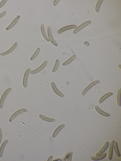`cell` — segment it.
I'll return each mask as SVG.
<instances>
[{
    "mask_svg": "<svg viewBox=\"0 0 121 161\" xmlns=\"http://www.w3.org/2000/svg\"><path fill=\"white\" fill-rule=\"evenodd\" d=\"M21 16L18 15L12 21L11 23L6 28V30H9L12 28L16 23L18 20L20 19Z\"/></svg>",
    "mask_w": 121,
    "mask_h": 161,
    "instance_id": "cell-11",
    "label": "cell"
},
{
    "mask_svg": "<svg viewBox=\"0 0 121 161\" xmlns=\"http://www.w3.org/2000/svg\"><path fill=\"white\" fill-rule=\"evenodd\" d=\"M12 89L9 88L7 89L3 94L0 101V108L2 109L3 108L4 100L8 93L11 91Z\"/></svg>",
    "mask_w": 121,
    "mask_h": 161,
    "instance_id": "cell-1",
    "label": "cell"
},
{
    "mask_svg": "<svg viewBox=\"0 0 121 161\" xmlns=\"http://www.w3.org/2000/svg\"><path fill=\"white\" fill-rule=\"evenodd\" d=\"M115 141L113 140L111 142L109 146L108 154V159L109 160H111L112 158L113 144Z\"/></svg>",
    "mask_w": 121,
    "mask_h": 161,
    "instance_id": "cell-10",
    "label": "cell"
},
{
    "mask_svg": "<svg viewBox=\"0 0 121 161\" xmlns=\"http://www.w3.org/2000/svg\"><path fill=\"white\" fill-rule=\"evenodd\" d=\"M113 94L112 93L110 92L102 96L100 99L99 103L101 104L106 99L111 96Z\"/></svg>",
    "mask_w": 121,
    "mask_h": 161,
    "instance_id": "cell-17",
    "label": "cell"
},
{
    "mask_svg": "<svg viewBox=\"0 0 121 161\" xmlns=\"http://www.w3.org/2000/svg\"><path fill=\"white\" fill-rule=\"evenodd\" d=\"M77 26L75 25H71L64 27L58 30L57 32L58 34H59L69 29L76 28Z\"/></svg>",
    "mask_w": 121,
    "mask_h": 161,
    "instance_id": "cell-8",
    "label": "cell"
},
{
    "mask_svg": "<svg viewBox=\"0 0 121 161\" xmlns=\"http://www.w3.org/2000/svg\"><path fill=\"white\" fill-rule=\"evenodd\" d=\"M6 13V11H5L0 14V18L3 17L5 15Z\"/></svg>",
    "mask_w": 121,
    "mask_h": 161,
    "instance_id": "cell-29",
    "label": "cell"
},
{
    "mask_svg": "<svg viewBox=\"0 0 121 161\" xmlns=\"http://www.w3.org/2000/svg\"><path fill=\"white\" fill-rule=\"evenodd\" d=\"M2 138V132L1 128H0V144L1 142Z\"/></svg>",
    "mask_w": 121,
    "mask_h": 161,
    "instance_id": "cell-30",
    "label": "cell"
},
{
    "mask_svg": "<svg viewBox=\"0 0 121 161\" xmlns=\"http://www.w3.org/2000/svg\"><path fill=\"white\" fill-rule=\"evenodd\" d=\"M59 0H54V2L53 3V6H56V4H57V3L59 1Z\"/></svg>",
    "mask_w": 121,
    "mask_h": 161,
    "instance_id": "cell-31",
    "label": "cell"
},
{
    "mask_svg": "<svg viewBox=\"0 0 121 161\" xmlns=\"http://www.w3.org/2000/svg\"><path fill=\"white\" fill-rule=\"evenodd\" d=\"M76 56V55L75 54L73 55L69 59L63 63L62 65L63 66H65L68 64L75 59Z\"/></svg>",
    "mask_w": 121,
    "mask_h": 161,
    "instance_id": "cell-20",
    "label": "cell"
},
{
    "mask_svg": "<svg viewBox=\"0 0 121 161\" xmlns=\"http://www.w3.org/2000/svg\"><path fill=\"white\" fill-rule=\"evenodd\" d=\"M47 63V61H45L37 69L30 72V73L32 74H35L39 72L43 68L46 66Z\"/></svg>",
    "mask_w": 121,
    "mask_h": 161,
    "instance_id": "cell-4",
    "label": "cell"
},
{
    "mask_svg": "<svg viewBox=\"0 0 121 161\" xmlns=\"http://www.w3.org/2000/svg\"><path fill=\"white\" fill-rule=\"evenodd\" d=\"M40 50V49L39 47H38L35 53L30 58V60H33L36 58L39 53Z\"/></svg>",
    "mask_w": 121,
    "mask_h": 161,
    "instance_id": "cell-24",
    "label": "cell"
},
{
    "mask_svg": "<svg viewBox=\"0 0 121 161\" xmlns=\"http://www.w3.org/2000/svg\"><path fill=\"white\" fill-rule=\"evenodd\" d=\"M91 23V21H86L82 24L81 25L76 28L73 31V33L76 34L78 32L82 29L85 27L89 24Z\"/></svg>",
    "mask_w": 121,
    "mask_h": 161,
    "instance_id": "cell-5",
    "label": "cell"
},
{
    "mask_svg": "<svg viewBox=\"0 0 121 161\" xmlns=\"http://www.w3.org/2000/svg\"><path fill=\"white\" fill-rule=\"evenodd\" d=\"M73 154V152H70L69 153L68 157V161H71L72 157Z\"/></svg>",
    "mask_w": 121,
    "mask_h": 161,
    "instance_id": "cell-27",
    "label": "cell"
},
{
    "mask_svg": "<svg viewBox=\"0 0 121 161\" xmlns=\"http://www.w3.org/2000/svg\"><path fill=\"white\" fill-rule=\"evenodd\" d=\"M59 60L58 59H57L56 61L54 66L52 70L53 72H54L57 70L59 67Z\"/></svg>",
    "mask_w": 121,
    "mask_h": 161,
    "instance_id": "cell-25",
    "label": "cell"
},
{
    "mask_svg": "<svg viewBox=\"0 0 121 161\" xmlns=\"http://www.w3.org/2000/svg\"><path fill=\"white\" fill-rule=\"evenodd\" d=\"M7 1V0H3L0 3V8L4 5Z\"/></svg>",
    "mask_w": 121,
    "mask_h": 161,
    "instance_id": "cell-28",
    "label": "cell"
},
{
    "mask_svg": "<svg viewBox=\"0 0 121 161\" xmlns=\"http://www.w3.org/2000/svg\"><path fill=\"white\" fill-rule=\"evenodd\" d=\"M27 111V110L26 109H22L17 111L10 117L9 120V122H11L15 118L18 114L26 112Z\"/></svg>",
    "mask_w": 121,
    "mask_h": 161,
    "instance_id": "cell-2",
    "label": "cell"
},
{
    "mask_svg": "<svg viewBox=\"0 0 121 161\" xmlns=\"http://www.w3.org/2000/svg\"><path fill=\"white\" fill-rule=\"evenodd\" d=\"M52 158H53V156H51L49 157V158L48 159L47 161H51L52 160Z\"/></svg>",
    "mask_w": 121,
    "mask_h": 161,
    "instance_id": "cell-32",
    "label": "cell"
},
{
    "mask_svg": "<svg viewBox=\"0 0 121 161\" xmlns=\"http://www.w3.org/2000/svg\"><path fill=\"white\" fill-rule=\"evenodd\" d=\"M95 109L99 113L102 115L107 117H109L110 116V114H109L103 111L97 106H95Z\"/></svg>",
    "mask_w": 121,
    "mask_h": 161,
    "instance_id": "cell-15",
    "label": "cell"
},
{
    "mask_svg": "<svg viewBox=\"0 0 121 161\" xmlns=\"http://www.w3.org/2000/svg\"><path fill=\"white\" fill-rule=\"evenodd\" d=\"M40 117L43 120L49 122H53L55 121L54 119L49 118L46 117L41 114L39 115Z\"/></svg>",
    "mask_w": 121,
    "mask_h": 161,
    "instance_id": "cell-21",
    "label": "cell"
},
{
    "mask_svg": "<svg viewBox=\"0 0 121 161\" xmlns=\"http://www.w3.org/2000/svg\"><path fill=\"white\" fill-rule=\"evenodd\" d=\"M65 126L64 124H62L58 126L53 132L52 135V138L55 137L59 131L64 127Z\"/></svg>",
    "mask_w": 121,
    "mask_h": 161,
    "instance_id": "cell-14",
    "label": "cell"
},
{
    "mask_svg": "<svg viewBox=\"0 0 121 161\" xmlns=\"http://www.w3.org/2000/svg\"><path fill=\"white\" fill-rule=\"evenodd\" d=\"M106 154L104 153L101 155L96 157H91V159L94 161H98L101 160L104 158L106 155Z\"/></svg>",
    "mask_w": 121,
    "mask_h": 161,
    "instance_id": "cell-16",
    "label": "cell"
},
{
    "mask_svg": "<svg viewBox=\"0 0 121 161\" xmlns=\"http://www.w3.org/2000/svg\"><path fill=\"white\" fill-rule=\"evenodd\" d=\"M109 143V142L108 141H106L101 149L96 153L95 156H98L103 154L108 147Z\"/></svg>",
    "mask_w": 121,
    "mask_h": 161,
    "instance_id": "cell-9",
    "label": "cell"
},
{
    "mask_svg": "<svg viewBox=\"0 0 121 161\" xmlns=\"http://www.w3.org/2000/svg\"><path fill=\"white\" fill-rule=\"evenodd\" d=\"M47 32L49 39L51 43L55 46L56 47L58 46V45L52 37L51 28L49 26L48 27V28Z\"/></svg>",
    "mask_w": 121,
    "mask_h": 161,
    "instance_id": "cell-3",
    "label": "cell"
},
{
    "mask_svg": "<svg viewBox=\"0 0 121 161\" xmlns=\"http://www.w3.org/2000/svg\"><path fill=\"white\" fill-rule=\"evenodd\" d=\"M17 45V43L15 42L10 48L7 51L0 54L1 56H4L7 55L11 52L15 48Z\"/></svg>",
    "mask_w": 121,
    "mask_h": 161,
    "instance_id": "cell-13",
    "label": "cell"
},
{
    "mask_svg": "<svg viewBox=\"0 0 121 161\" xmlns=\"http://www.w3.org/2000/svg\"><path fill=\"white\" fill-rule=\"evenodd\" d=\"M121 88L119 89L117 95V102L118 106H121Z\"/></svg>",
    "mask_w": 121,
    "mask_h": 161,
    "instance_id": "cell-23",
    "label": "cell"
},
{
    "mask_svg": "<svg viewBox=\"0 0 121 161\" xmlns=\"http://www.w3.org/2000/svg\"><path fill=\"white\" fill-rule=\"evenodd\" d=\"M30 70L31 69L30 68H28L25 72L24 75L23 80V85L25 88H26L27 87V78Z\"/></svg>",
    "mask_w": 121,
    "mask_h": 161,
    "instance_id": "cell-7",
    "label": "cell"
},
{
    "mask_svg": "<svg viewBox=\"0 0 121 161\" xmlns=\"http://www.w3.org/2000/svg\"></svg>",
    "mask_w": 121,
    "mask_h": 161,
    "instance_id": "cell-33",
    "label": "cell"
},
{
    "mask_svg": "<svg viewBox=\"0 0 121 161\" xmlns=\"http://www.w3.org/2000/svg\"><path fill=\"white\" fill-rule=\"evenodd\" d=\"M41 30L42 34L44 38L47 41L50 42V40L46 35L44 30V25L43 24H42L41 26Z\"/></svg>",
    "mask_w": 121,
    "mask_h": 161,
    "instance_id": "cell-18",
    "label": "cell"
},
{
    "mask_svg": "<svg viewBox=\"0 0 121 161\" xmlns=\"http://www.w3.org/2000/svg\"><path fill=\"white\" fill-rule=\"evenodd\" d=\"M99 82L100 81L99 80H96L92 82L84 90L82 93V96H84L85 93L92 87Z\"/></svg>",
    "mask_w": 121,
    "mask_h": 161,
    "instance_id": "cell-6",
    "label": "cell"
},
{
    "mask_svg": "<svg viewBox=\"0 0 121 161\" xmlns=\"http://www.w3.org/2000/svg\"><path fill=\"white\" fill-rule=\"evenodd\" d=\"M51 86L53 90L56 94L60 97H64L63 94L58 89L54 82H52L51 83Z\"/></svg>",
    "mask_w": 121,
    "mask_h": 161,
    "instance_id": "cell-12",
    "label": "cell"
},
{
    "mask_svg": "<svg viewBox=\"0 0 121 161\" xmlns=\"http://www.w3.org/2000/svg\"><path fill=\"white\" fill-rule=\"evenodd\" d=\"M8 141V140H6L3 142L1 145L0 148V157H2L4 148Z\"/></svg>",
    "mask_w": 121,
    "mask_h": 161,
    "instance_id": "cell-19",
    "label": "cell"
},
{
    "mask_svg": "<svg viewBox=\"0 0 121 161\" xmlns=\"http://www.w3.org/2000/svg\"><path fill=\"white\" fill-rule=\"evenodd\" d=\"M113 148L116 155L118 157H120V155L118 150L117 144V142H114L113 144Z\"/></svg>",
    "mask_w": 121,
    "mask_h": 161,
    "instance_id": "cell-22",
    "label": "cell"
},
{
    "mask_svg": "<svg viewBox=\"0 0 121 161\" xmlns=\"http://www.w3.org/2000/svg\"><path fill=\"white\" fill-rule=\"evenodd\" d=\"M103 0H99L98 1L95 6V10L96 12H99L100 5L103 1Z\"/></svg>",
    "mask_w": 121,
    "mask_h": 161,
    "instance_id": "cell-26",
    "label": "cell"
}]
</instances>
